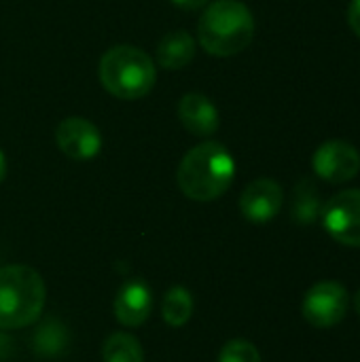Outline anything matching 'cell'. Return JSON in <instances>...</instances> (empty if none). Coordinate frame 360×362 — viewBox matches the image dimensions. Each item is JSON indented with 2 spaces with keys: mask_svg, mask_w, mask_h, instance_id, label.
I'll return each instance as SVG.
<instances>
[{
  "mask_svg": "<svg viewBox=\"0 0 360 362\" xmlns=\"http://www.w3.org/2000/svg\"><path fill=\"white\" fill-rule=\"evenodd\" d=\"M55 142L59 151L74 161L93 159L102 151L100 129L83 117H66L55 129Z\"/></svg>",
  "mask_w": 360,
  "mask_h": 362,
  "instance_id": "obj_8",
  "label": "cell"
},
{
  "mask_svg": "<svg viewBox=\"0 0 360 362\" xmlns=\"http://www.w3.org/2000/svg\"><path fill=\"white\" fill-rule=\"evenodd\" d=\"M100 83L119 100H138L151 93L157 81L153 57L140 47L117 45L100 59Z\"/></svg>",
  "mask_w": 360,
  "mask_h": 362,
  "instance_id": "obj_4",
  "label": "cell"
},
{
  "mask_svg": "<svg viewBox=\"0 0 360 362\" xmlns=\"http://www.w3.org/2000/svg\"><path fill=\"white\" fill-rule=\"evenodd\" d=\"M4 176H6V159H4V153L0 151V182L4 180Z\"/></svg>",
  "mask_w": 360,
  "mask_h": 362,
  "instance_id": "obj_21",
  "label": "cell"
},
{
  "mask_svg": "<svg viewBox=\"0 0 360 362\" xmlns=\"http://www.w3.org/2000/svg\"><path fill=\"white\" fill-rule=\"evenodd\" d=\"M104 362H144L140 341L129 333H112L102 346Z\"/></svg>",
  "mask_w": 360,
  "mask_h": 362,
  "instance_id": "obj_15",
  "label": "cell"
},
{
  "mask_svg": "<svg viewBox=\"0 0 360 362\" xmlns=\"http://www.w3.org/2000/svg\"><path fill=\"white\" fill-rule=\"evenodd\" d=\"M70 331L57 318H47L40 322L32 335V350L40 358H55L62 356L70 348Z\"/></svg>",
  "mask_w": 360,
  "mask_h": 362,
  "instance_id": "obj_13",
  "label": "cell"
},
{
  "mask_svg": "<svg viewBox=\"0 0 360 362\" xmlns=\"http://www.w3.org/2000/svg\"><path fill=\"white\" fill-rule=\"evenodd\" d=\"M284 191L272 178L252 180L240 195V212L250 223H269L282 208Z\"/></svg>",
  "mask_w": 360,
  "mask_h": 362,
  "instance_id": "obj_9",
  "label": "cell"
},
{
  "mask_svg": "<svg viewBox=\"0 0 360 362\" xmlns=\"http://www.w3.org/2000/svg\"><path fill=\"white\" fill-rule=\"evenodd\" d=\"M176 6L185 8V11H197V8H206L210 4V0H172Z\"/></svg>",
  "mask_w": 360,
  "mask_h": 362,
  "instance_id": "obj_20",
  "label": "cell"
},
{
  "mask_svg": "<svg viewBox=\"0 0 360 362\" xmlns=\"http://www.w3.org/2000/svg\"><path fill=\"white\" fill-rule=\"evenodd\" d=\"M47 299L40 274L28 265L0 267V329H23L38 320Z\"/></svg>",
  "mask_w": 360,
  "mask_h": 362,
  "instance_id": "obj_3",
  "label": "cell"
},
{
  "mask_svg": "<svg viewBox=\"0 0 360 362\" xmlns=\"http://www.w3.org/2000/svg\"><path fill=\"white\" fill-rule=\"evenodd\" d=\"M314 172L333 185H344L356 178L360 172V153L356 146L344 140H329L312 157Z\"/></svg>",
  "mask_w": 360,
  "mask_h": 362,
  "instance_id": "obj_7",
  "label": "cell"
},
{
  "mask_svg": "<svg viewBox=\"0 0 360 362\" xmlns=\"http://www.w3.org/2000/svg\"><path fill=\"white\" fill-rule=\"evenodd\" d=\"M348 23L354 30V34L360 36V0H352L348 6Z\"/></svg>",
  "mask_w": 360,
  "mask_h": 362,
  "instance_id": "obj_18",
  "label": "cell"
},
{
  "mask_svg": "<svg viewBox=\"0 0 360 362\" xmlns=\"http://www.w3.org/2000/svg\"><path fill=\"white\" fill-rule=\"evenodd\" d=\"M219 362H261V354L255 344L246 339H231L221 348Z\"/></svg>",
  "mask_w": 360,
  "mask_h": 362,
  "instance_id": "obj_17",
  "label": "cell"
},
{
  "mask_svg": "<svg viewBox=\"0 0 360 362\" xmlns=\"http://www.w3.org/2000/svg\"><path fill=\"white\" fill-rule=\"evenodd\" d=\"M236 161L227 146L206 140L193 146L180 161L176 180L180 191L193 202H214L231 187Z\"/></svg>",
  "mask_w": 360,
  "mask_h": 362,
  "instance_id": "obj_1",
  "label": "cell"
},
{
  "mask_svg": "<svg viewBox=\"0 0 360 362\" xmlns=\"http://www.w3.org/2000/svg\"><path fill=\"white\" fill-rule=\"evenodd\" d=\"M195 38L187 30L168 32L157 45V64L166 70H182L195 57Z\"/></svg>",
  "mask_w": 360,
  "mask_h": 362,
  "instance_id": "obj_12",
  "label": "cell"
},
{
  "mask_svg": "<svg viewBox=\"0 0 360 362\" xmlns=\"http://www.w3.org/2000/svg\"><path fill=\"white\" fill-rule=\"evenodd\" d=\"M11 354H13V339L0 329V361H6Z\"/></svg>",
  "mask_w": 360,
  "mask_h": 362,
  "instance_id": "obj_19",
  "label": "cell"
},
{
  "mask_svg": "<svg viewBox=\"0 0 360 362\" xmlns=\"http://www.w3.org/2000/svg\"><path fill=\"white\" fill-rule=\"evenodd\" d=\"M255 36V17L240 0H214L197 23V40L214 57H231L244 51Z\"/></svg>",
  "mask_w": 360,
  "mask_h": 362,
  "instance_id": "obj_2",
  "label": "cell"
},
{
  "mask_svg": "<svg viewBox=\"0 0 360 362\" xmlns=\"http://www.w3.org/2000/svg\"><path fill=\"white\" fill-rule=\"evenodd\" d=\"M153 312V293L146 282L142 280H132L121 286L115 299V318L127 327H140L149 320Z\"/></svg>",
  "mask_w": 360,
  "mask_h": 362,
  "instance_id": "obj_10",
  "label": "cell"
},
{
  "mask_svg": "<svg viewBox=\"0 0 360 362\" xmlns=\"http://www.w3.org/2000/svg\"><path fill=\"white\" fill-rule=\"evenodd\" d=\"M348 291L333 280L314 284L301 303L303 318L316 329H331L346 318L348 312Z\"/></svg>",
  "mask_w": 360,
  "mask_h": 362,
  "instance_id": "obj_6",
  "label": "cell"
},
{
  "mask_svg": "<svg viewBox=\"0 0 360 362\" xmlns=\"http://www.w3.org/2000/svg\"><path fill=\"white\" fill-rule=\"evenodd\" d=\"M323 214V202L318 191L310 180H303L295 189V199H293V221L299 225H312L318 221Z\"/></svg>",
  "mask_w": 360,
  "mask_h": 362,
  "instance_id": "obj_16",
  "label": "cell"
},
{
  "mask_svg": "<svg viewBox=\"0 0 360 362\" xmlns=\"http://www.w3.org/2000/svg\"><path fill=\"white\" fill-rule=\"evenodd\" d=\"M354 308H356V312H359L360 316V291L356 293V297H354Z\"/></svg>",
  "mask_w": 360,
  "mask_h": 362,
  "instance_id": "obj_22",
  "label": "cell"
},
{
  "mask_svg": "<svg viewBox=\"0 0 360 362\" xmlns=\"http://www.w3.org/2000/svg\"><path fill=\"white\" fill-rule=\"evenodd\" d=\"M161 316L170 327H185L193 316V297L182 286H172L161 301Z\"/></svg>",
  "mask_w": 360,
  "mask_h": 362,
  "instance_id": "obj_14",
  "label": "cell"
},
{
  "mask_svg": "<svg viewBox=\"0 0 360 362\" xmlns=\"http://www.w3.org/2000/svg\"><path fill=\"white\" fill-rule=\"evenodd\" d=\"M178 119L197 138H210L221 125L216 106L204 93H185L178 102Z\"/></svg>",
  "mask_w": 360,
  "mask_h": 362,
  "instance_id": "obj_11",
  "label": "cell"
},
{
  "mask_svg": "<svg viewBox=\"0 0 360 362\" xmlns=\"http://www.w3.org/2000/svg\"><path fill=\"white\" fill-rule=\"evenodd\" d=\"M323 225L327 233L344 244L360 248V189H346L323 206Z\"/></svg>",
  "mask_w": 360,
  "mask_h": 362,
  "instance_id": "obj_5",
  "label": "cell"
}]
</instances>
